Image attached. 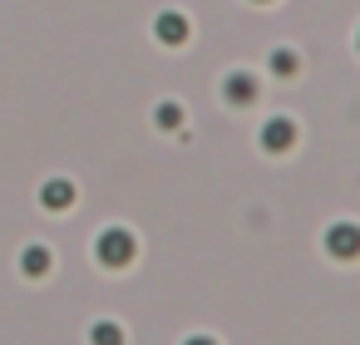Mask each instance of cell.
Returning a JSON list of instances; mask_svg holds the SVG:
<instances>
[{
	"label": "cell",
	"instance_id": "cell-9",
	"mask_svg": "<svg viewBox=\"0 0 360 345\" xmlns=\"http://www.w3.org/2000/svg\"><path fill=\"white\" fill-rule=\"evenodd\" d=\"M301 70V60L291 55V50H271V74H281V79H291Z\"/></svg>",
	"mask_w": 360,
	"mask_h": 345
},
{
	"label": "cell",
	"instance_id": "cell-10",
	"mask_svg": "<svg viewBox=\"0 0 360 345\" xmlns=\"http://www.w3.org/2000/svg\"><path fill=\"white\" fill-rule=\"evenodd\" d=\"M153 124H158V129H178V124H183V109H178V104H158V109H153Z\"/></svg>",
	"mask_w": 360,
	"mask_h": 345
},
{
	"label": "cell",
	"instance_id": "cell-5",
	"mask_svg": "<svg viewBox=\"0 0 360 345\" xmlns=\"http://www.w3.org/2000/svg\"><path fill=\"white\" fill-rule=\"evenodd\" d=\"M222 94H227V104H252L257 99V79H252V70H232L227 79H222Z\"/></svg>",
	"mask_w": 360,
	"mask_h": 345
},
{
	"label": "cell",
	"instance_id": "cell-4",
	"mask_svg": "<svg viewBox=\"0 0 360 345\" xmlns=\"http://www.w3.org/2000/svg\"><path fill=\"white\" fill-rule=\"evenodd\" d=\"M291 143H296V124L291 119H266L262 124V148L266 153H286Z\"/></svg>",
	"mask_w": 360,
	"mask_h": 345
},
{
	"label": "cell",
	"instance_id": "cell-2",
	"mask_svg": "<svg viewBox=\"0 0 360 345\" xmlns=\"http://www.w3.org/2000/svg\"><path fill=\"white\" fill-rule=\"evenodd\" d=\"M321 242H326V252L340 256V261H355V256H360V227H355V222H330Z\"/></svg>",
	"mask_w": 360,
	"mask_h": 345
},
{
	"label": "cell",
	"instance_id": "cell-6",
	"mask_svg": "<svg viewBox=\"0 0 360 345\" xmlns=\"http://www.w3.org/2000/svg\"><path fill=\"white\" fill-rule=\"evenodd\" d=\"M40 202H45L50 212H65V207L75 202V183H70V178H50V183L40 188Z\"/></svg>",
	"mask_w": 360,
	"mask_h": 345
},
{
	"label": "cell",
	"instance_id": "cell-1",
	"mask_svg": "<svg viewBox=\"0 0 360 345\" xmlns=\"http://www.w3.org/2000/svg\"><path fill=\"white\" fill-rule=\"evenodd\" d=\"M94 252H99V261H104V266H129V261H134V252H139V242H134V232H129V227H109V232H99Z\"/></svg>",
	"mask_w": 360,
	"mask_h": 345
},
{
	"label": "cell",
	"instance_id": "cell-12",
	"mask_svg": "<svg viewBox=\"0 0 360 345\" xmlns=\"http://www.w3.org/2000/svg\"><path fill=\"white\" fill-rule=\"evenodd\" d=\"M355 50H360V30H355Z\"/></svg>",
	"mask_w": 360,
	"mask_h": 345
},
{
	"label": "cell",
	"instance_id": "cell-3",
	"mask_svg": "<svg viewBox=\"0 0 360 345\" xmlns=\"http://www.w3.org/2000/svg\"><path fill=\"white\" fill-rule=\"evenodd\" d=\"M193 30H188V15H178V11H163L158 20H153V40L158 45H183Z\"/></svg>",
	"mask_w": 360,
	"mask_h": 345
},
{
	"label": "cell",
	"instance_id": "cell-7",
	"mask_svg": "<svg viewBox=\"0 0 360 345\" xmlns=\"http://www.w3.org/2000/svg\"><path fill=\"white\" fill-rule=\"evenodd\" d=\"M20 271H25V276H45V271H50V252H45V247H25Z\"/></svg>",
	"mask_w": 360,
	"mask_h": 345
},
{
	"label": "cell",
	"instance_id": "cell-8",
	"mask_svg": "<svg viewBox=\"0 0 360 345\" xmlns=\"http://www.w3.org/2000/svg\"><path fill=\"white\" fill-rule=\"evenodd\" d=\"M89 345H124V330H119L114 320H94V330H89Z\"/></svg>",
	"mask_w": 360,
	"mask_h": 345
},
{
	"label": "cell",
	"instance_id": "cell-11",
	"mask_svg": "<svg viewBox=\"0 0 360 345\" xmlns=\"http://www.w3.org/2000/svg\"><path fill=\"white\" fill-rule=\"evenodd\" d=\"M183 345H217V340H212V335H188Z\"/></svg>",
	"mask_w": 360,
	"mask_h": 345
}]
</instances>
